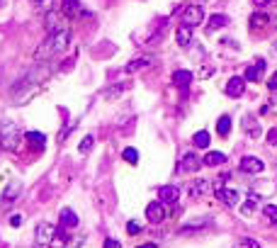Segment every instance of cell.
<instances>
[{"label":"cell","instance_id":"6da1fadb","mask_svg":"<svg viewBox=\"0 0 277 248\" xmlns=\"http://www.w3.org/2000/svg\"><path fill=\"white\" fill-rule=\"evenodd\" d=\"M51 64L49 61H44V64H37V66H32L27 73H24L22 78L17 80L15 85H12V100L17 102H27L29 98H34L37 92L42 90V85H44L46 80H49V76H51Z\"/></svg>","mask_w":277,"mask_h":248},{"label":"cell","instance_id":"836d02e7","mask_svg":"<svg viewBox=\"0 0 277 248\" xmlns=\"http://www.w3.org/2000/svg\"><path fill=\"white\" fill-rule=\"evenodd\" d=\"M255 207H258V200H255V197H248L243 204V214H253Z\"/></svg>","mask_w":277,"mask_h":248},{"label":"cell","instance_id":"484cf974","mask_svg":"<svg viewBox=\"0 0 277 248\" xmlns=\"http://www.w3.org/2000/svg\"><path fill=\"white\" fill-rule=\"evenodd\" d=\"M148 64H151V58H148V56L134 58V61H129V66H127V71H129V73H136V71H141V68H146Z\"/></svg>","mask_w":277,"mask_h":248},{"label":"cell","instance_id":"1f68e13d","mask_svg":"<svg viewBox=\"0 0 277 248\" xmlns=\"http://www.w3.org/2000/svg\"><path fill=\"white\" fill-rule=\"evenodd\" d=\"M263 212H265V216L270 219V222H275V224H277V204H267Z\"/></svg>","mask_w":277,"mask_h":248},{"label":"cell","instance_id":"cb8c5ba5","mask_svg":"<svg viewBox=\"0 0 277 248\" xmlns=\"http://www.w3.org/2000/svg\"><path fill=\"white\" fill-rule=\"evenodd\" d=\"M27 144H32L34 148H44L46 136L42 132H27Z\"/></svg>","mask_w":277,"mask_h":248},{"label":"cell","instance_id":"277c9868","mask_svg":"<svg viewBox=\"0 0 277 248\" xmlns=\"http://www.w3.org/2000/svg\"><path fill=\"white\" fill-rule=\"evenodd\" d=\"M56 241V226L49 224V222H39L37 226V243L39 246H49Z\"/></svg>","mask_w":277,"mask_h":248},{"label":"cell","instance_id":"603a6c76","mask_svg":"<svg viewBox=\"0 0 277 248\" xmlns=\"http://www.w3.org/2000/svg\"><path fill=\"white\" fill-rule=\"evenodd\" d=\"M192 144H195V146L197 148H207L211 144V136H209V132H204V129H202V132H197V134L192 136Z\"/></svg>","mask_w":277,"mask_h":248},{"label":"cell","instance_id":"9a60e30c","mask_svg":"<svg viewBox=\"0 0 277 248\" xmlns=\"http://www.w3.org/2000/svg\"><path fill=\"white\" fill-rule=\"evenodd\" d=\"M175 39H177V46H182V49H188L190 44H192V27H177L175 32Z\"/></svg>","mask_w":277,"mask_h":248},{"label":"cell","instance_id":"e0dca14e","mask_svg":"<svg viewBox=\"0 0 277 248\" xmlns=\"http://www.w3.org/2000/svg\"><path fill=\"white\" fill-rule=\"evenodd\" d=\"M61 226L64 229H76L78 226V214L73 212V209H61Z\"/></svg>","mask_w":277,"mask_h":248},{"label":"cell","instance_id":"e575fe53","mask_svg":"<svg viewBox=\"0 0 277 248\" xmlns=\"http://www.w3.org/2000/svg\"><path fill=\"white\" fill-rule=\"evenodd\" d=\"M267 144H270V146H277V127H272V129L267 132Z\"/></svg>","mask_w":277,"mask_h":248},{"label":"cell","instance_id":"44dd1931","mask_svg":"<svg viewBox=\"0 0 277 248\" xmlns=\"http://www.w3.org/2000/svg\"><path fill=\"white\" fill-rule=\"evenodd\" d=\"M267 22H270V17L265 12H253L251 15V27L253 29H263V27H267Z\"/></svg>","mask_w":277,"mask_h":248},{"label":"cell","instance_id":"4dcf8cb0","mask_svg":"<svg viewBox=\"0 0 277 248\" xmlns=\"http://www.w3.org/2000/svg\"><path fill=\"white\" fill-rule=\"evenodd\" d=\"M93 144H95V136H93V134L83 136V141H80V146H78V151H80V153H88L90 148H93Z\"/></svg>","mask_w":277,"mask_h":248},{"label":"cell","instance_id":"b9f144b4","mask_svg":"<svg viewBox=\"0 0 277 248\" xmlns=\"http://www.w3.org/2000/svg\"><path fill=\"white\" fill-rule=\"evenodd\" d=\"M139 248H158L156 243H144V246H139Z\"/></svg>","mask_w":277,"mask_h":248},{"label":"cell","instance_id":"ba28073f","mask_svg":"<svg viewBox=\"0 0 277 248\" xmlns=\"http://www.w3.org/2000/svg\"><path fill=\"white\" fill-rule=\"evenodd\" d=\"M204 166V161H202L197 153H185L182 161H180V170L182 173H195V170H200Z\"/></svg>","mask_w":277,"mask_h":248},{"label":"cell","instance_id":"ac0fdd59","mask_svg":"<svg viewBox=\"0 0 277 248\" xmlns=\"http://www.w3.org/2000/svg\"><path fill=\"white\" fill-rule=\"evenodd\" d=\"M202 161H204V166H211V168H217V166L226 163V153H222V151H209V153L202 158Z\"/></svg>","mask_w":277,"mask_h":248},{"label":"cell","instance_id":"60d3db41","mask_svg":"<svg viewBox=\"0 0 277 248\" xmlns=\"http://www.w3.org/2000/svg\"><path fill=\"white\" fill-rule=\"evenodd\" d=\"M270 3H275V0H253V5H255V8H267Z\"/></svg>","mask_w":277,"mask_h":248},{"label":"cell","instance_id":"d590c367","mask_svg":"<svg viewBox=\"0 0 277 248\" xmlns=\"http://www.w3.org/2000/svg\"><path fill=\"white\" fill-rule=\"evenodd\" d=\"M267 88H270V92H275V95H277V71L270 76V80H267Z\"/></svg>","mask_w":277,"mask_h":248},{"label":"cell","instance_id":"d6a6232c","mask_svg":"<svg viewBox=\"0 0 277 248\" xmlns=\"http://www.w3.org/2000/svg\"><path fill=\"white\" fill-rule=\"evenodd\" d=\"M236 248H260L258 246V241H253V238H241V241H238V243H236Z\"/></svg>","mask_w":277,"mask_h":248},{"label":"cell","instance_id":"f546056e","mask_svg":"<svg viewBox=\"0 0 277 248\" xmlns=\"http://www.w3.org/2000/svg\"><path fill=\"white\" fill-rule=\"evenodd\" d=\"M207 190H209L207 180H195V182H192V188H190V192H192V195H204Z\"/></svg>","mask_w":277,"mask_h":248},{"label":"cell","instance_id":"5b68a950","mask_svg":"<svg viewBox=\"0 0 277 248\" xmlns=\"http://www.w3.org/2000/svg\"><path fill=\"white\" fill-rule=\"evenodd\" d=\"M182 24L185 27H197V24L204 20V10H202L200 5H188L185 10H182Z\"/></svg>","mask_w":277,"mask_h":248},{"label":"cell","instance_id":"f35d334b","mask_svg":"<svg viewBox=\"0 0 277 248\" xmlns=\"http://www.w3.org/2000/svg\"><path fill=\"white\" fill-rule=\"evenodd\" d=\"M10 226H15V229H17V226H22V214H12L10 216Z\"/></svg>","mask_w":277,"mask_h":248},{"label":"cell","instance_id":"ab89813d","mask_svg":"<svg viewBox=\"0 0 277 248\" xmlns=\"http://www.w3.org/2000/svg\"><path fill=\"white\" fill-rule=\"evenodd\" d=\"M139 229H141V226L136 224V222H129V224H127V231H129V234H139Z\"/></svg>","mask_w":277,"mask_h":248},{"label":"cell","instance_id":"d6986e66","mask_svg":"<svg viewBox=\"0 0 277 248\" xmlns=\"http://www.w3.org/2000/svg\"><path fill=\"white\" fill-rule=\"evenodd\" d=\"M226 24H229V17H226V15H211L209 20H207V29H209V32H217V29H222Z\"/></svg>","mask_w":277,"mask_h":248},{"label":"cell","instance_id":"4316f807","mask_svg":"<svg viewBox=\"0 0 277 248\" xmlns=\"http://www.w3.org/2000/svg\"><path fill=\"white\" fill-rule=\"evenodd\" d=\"M46 29L49 32H56V29H61V24H58V15L54 10L46 12Z\"/></svg>","mask_w":277,"mask_h":248},{"label":"cell","instance_id":"9c48e42d","mask_svg":"<svg viewBox=\"0 0 277 248\" xmlns=\"http://www.w3.org/2000/svg\"><path fill=\"white\" fill-rule=\"evenodd\" d=\"M245 90V78H241V76H233V78H229V83H226V88H224V92L229 95V98H241Z\"/></svg>","mask_w":277,"mask_h":248},{"label":"cell","instance_id":"8fae6325","mask_svg":"<svg viewBox=\"0 0 277 248\" xmlns=\"http://www.w3.org/2000/svg\"><path fill=\"white\" fill-rule=\"evenodd\" d=\"M61 15L68 17V20H73V17L85 15V10H83V5H80L78 0H64V3H61Z\"/></svg>","mask_w":277,"mask_h":248},{"label":"cell","instance_id":"7a4b0ae2","mask_svg":"<svg viewBox=\"0 0 277 248\" xmlns=\"http://www.w3.org/2000/svg\"><path fill=\"white\" fill-rule=\"evenodd\" d=\"M68 44H71V29L61 27V29H56V32H49L46 42L42 44V49L37 51V58H51L54 54L66 51Z\"/></svg>","mask_w":277,"mask_h":248},{"label":"cell","instance_id":"5bb4252c","mask_svg":"<svg viewBox=\"0 0 277 248\" xmlns=\"http://www.w3.org/2000/svg\"><path fill=\"white\" fill-rule=\"evenodd\" d=\"M20 192H22V182L20 180H12L5 190H3V202H15L17 197H20Z\"/></svg>","mask_w":277,"mask_h":248},{"label":"cell","instance_id":"7bdbcfd3","mask_svg":"<svg viewBox=\"0 0 277 248\" xmlns=\"http://www.w3.org/2000/svg\"><path fill=\"white\" fill-rule=\"evenodd\" d=\"M275 51H277V44H275Z\"/></svg>","mask_w":277,"mask_h":248},{"label":"cell","instance_id":"7c38bea8","mask_svg":"<svg viewBox=\"0 0 277 248\" xmlns=\"http://www.w3.org/2000/svg\"><path fill=\"white\" fill-rule=\"evenodd\" d=\"M177 197H180V190H177L175 185H163V188H158V200L163 204L177 202Z\"/></svg>","mask_w":277,"mask_h":248},{"label":"cell","instance_id":"8992f818","mask_svg":"<svg viewBox=\"0 0 277 248\" xmlns=\"http://www.w3.org/2000/svg\"><path fill=\"white\" fill-rule=\"evenodd\" d=\"M238 168L243 170V173L258 175V173H263V170H265V163H263L258 156H243V158H241V163H238Z\"/></svg>","mask_w":277,"mask_h":248},{"label":"cell","instance_id":"74e56055","mask_svg":"<svg viewBox=\"0 0 277 248\" xmlns=\"http://www.w3.org/2000/svg\"><path fill=\"white\" fill-rule=\"evenodd\" d=\"M102 248H122V243H119L117 238H107V241H105V246H102Z\"/></svg>","mask_w":277,"mask_h":248},{"label":"cell","instance_id":"2e32d148","mask_svg":"<svg viewBox=\"0 0 277 248\" xmlns=\"http://www.w3.org/2000/svg\"><path fill=\"white\" fill-rule=\"evenodd\" d=\"M173 83H175L177 88H182V90H185L190 83H192V73H190V71H185V68H180V71H175V73H173Z\"/></svg>","mask_w":277,"mask_h":248},{"label":"cell","instance_id":"4fadbf2b","mask_svg":"<svg viewBox=\"0 0 277 248\" xmlns=\"http://www.w3.org/2000/svg\"><path fill=\"white\" fill-rule=\"evenodd\" d=\"M263 73H265V61L260 58V61H255L253 66L245 68V76H243V78L253 83V80H260V78H263Z\"/></svg>","mask_w":277,"mask_h":248},{"label":"cell","instance_id":"f1b7e54d","mask_svg":"<svg viewBox=\"0 0 277 248\" xmlns=\"http://www.w3.org/2000/svg\"><path fill=\"white\" fill-rule=\"evenodd\" d=\"M34 5H37L39 12H51L56 5V0H34Z\"/></svg>","mask_w":277,"mask_h":248},{"label":"cell","instance_id":"83f0119b","mask_svg":"<svg viewBox=\"0 0 277 248\" xmlns=\"http://www.w3.org/2000/svg\"><path fill=\"white\" fill-rule=\"evenodd\" d=\"M122 158L124 161H127V163H132V166H136V163H139V151H136V148H124L122 151Z\"/></svg>","mask_w":277,"mask_h":248},{"label":"cell","instance_id":"ffe728a7","mask_svg":"<svg viewBox=\"0 0 277 248\" xmlns=\"http://www.w3.org/2000/svg\"><path fill=\"white\" fill-rule=\"evenodd\" d=\"M124 90H129V83H114L110 90L102 92V98H105V100H114V98H119Z\"/></svg>","mask_w":277,"mask_h":248},{"label":"cell","instance_id":"30bf717a","mask_svg":"<svg viewBox=\"0 0 277 248\" xmlns=\"http://www.w3.org/2000/svg\"><path fill=\"white\" fill-rule=\"evenodd\" d=\"M217 200H219V202H224L226 204V207H236V204L241 202V197H238V192L236 190H229V188H217Z\"/></svg>","mask_w":277,"mask_h":248},{"label":"cell","instance_id":"8d00e7d4","mask_svg":"<svg viewBox=\"0 0 277 248\" xmlns=\"http://www.w3.org/2000/svg\"><path fill=\"white\" fill-rule=\"evenodd\" d=\"M71 132H73V124H71V127H64V129H61V134H58V144H64V139H66Z\"/></svg>","mask_w":277,"mask_h":248},{"label":"cell","instance_id":"7402d4cb","mask_svg":"<svg viewBox=\"0 0 277 248\" xmlns=\"http://www.w3.org/2000/svg\"><path fill=\"white\" fill-rule=\"evenodd\" d=\"M229 132H231V117H229V114H222L219 122H217V134L229 136Z\"/></svg>","mask_w":277,"mask_h":248},{"label":"cell","instance_id":"d4e9b609","mask_svg":"<svg viewBox=\"0 0 277 248\" xmlns=\"http://www.w3.org/2000/svg\"><path fill=\"white\" fill-rule=\"evenodd\" d=\"M245 132H248V136H253V139H258V136H260V127H258V119H253V117H251V114H248V117H245Z\"/></svg>","mask_w":277,"mask_h":248},{"label":"cell","instance_id":"52a82bcc","mask_svg":"<svg viewBox=\"0 0 277 248\" xmlns=\"http://www.w3.org/2000/svg\"><path fill=\"white\" fill-rule=\"evenodd\" d=\"M146 219H148L151 224H161V222L166 219V207H163V202H148L146 204Z\"/></svg>","mask_w":277,"mask_h":248},{"label":"cell","instance_id":"3957f363","mask_svg":"<svg viewBox=\"0 0 277 248\" xmlns=\"http://www.w3.org/2000/svg\"><path fill=\"white\" fill-rule=\"evenodd\" d=\"M20 146V129L17 124L3 122L0 124V148L3 151H17Z\"/></svg>","mask_w":277,"mask_h":248}]
</instances>
